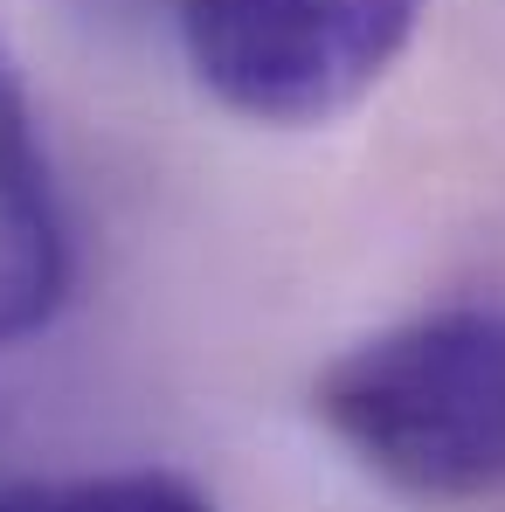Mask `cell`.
Returning <instances> with one entry per match:
<instances>
[{
  "label": "cell",
  "mask_w": 505,
  "mask_h": 512,
  "mask_svg": "<svg viewBox=\"0 0 505 512\" xmlns=\"http://www.w3.org/2000/svg\"><path fill=\"white\" fill-rule=\"evenodd\" d=\"M312 416L416 506L505 499V305H436L353 340L312 381Z\"/></svg>",
  "instance_id": "6da1fadb"
},
{
  "label": "cell",
  "mask_w": 505,
  "mask_h": 512,
  "mask_svg": "<svg viewBox=\"0 0 505 512\" xmlns=\"http://www.w3.org/2000/svg\"><path fill=\"white\" fill-rule=\"evenodd\" d=\"M201 90L250 125H326L416 42L429 0H173Z\"/></svg>",
  "instance_id": "7a4b0ae2"
},
{
  "label": "cell",
  "mask_w": 505,
  "mask_h": 512,
  "mask_svg": "<svg viewBox=\"0 0 505 512\" xmlns=\"http://www.w3.org/2000/svg\"><path fill=\"white\" fill-rule=\"evenodd\" d=\"M70 215L42 153L28 90L0 49V353L35 340L70 298Z\"/></svg>",
  "instance_id": "3957f363"
},
{
  "label": "cell",
  "mask_w": 505,
  "mask_h": 512,
  "mask_svg": "<svg viewBox=\"0 0 505 512\" xmlns=\"http://www.w3.org/2000/svg\"><path fill=\"white\" fill-rule=\"evenodd\" d=\"M0 512H215V499L180 471L125 464V471L0 478Z\"/></svg>",
  "instance_id": "277c9868"
},
{
  "label": "cell",
  "mask_w": 505,
  "mask_h": 512,
  "mask_svg": "<svg viewBox=\"0 0 505 512\" xmlns=\"http://www.w3.org/2000/svg\"><path fill=\"white\" fill-rule=\"evenodd\" d=\"M118 7H146V0H118Z\"/></svg>",
  "instance_id": "5b68a950"
}]
</instances>
